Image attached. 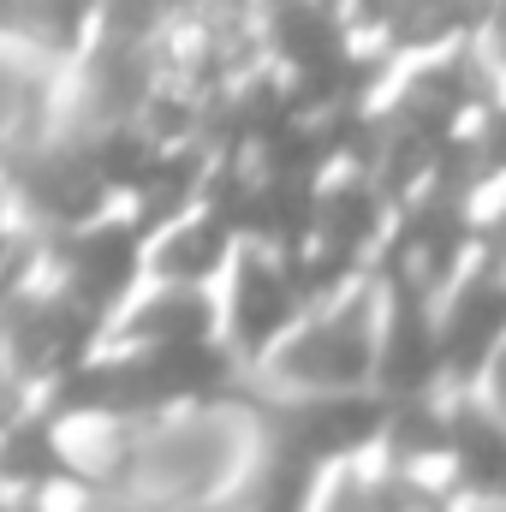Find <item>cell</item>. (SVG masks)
I'll return each mask as SVG.
<instances>
[{"label": "cell", "instance_id": "1", "mask_svg": "<svg viewBox=\"0 0 506 512\" xmlns=\"http://www.w3.org/2000/svg\"><path fill=\"white\" fill-rule=\"evenodd\" d=\"M286 304H292L286 280H280L274 268H262V262H245L239 292H233V328H239L251 346H262V340L286 322Z\"/></svg>", "mask_w": 506, "mask_h": 512}, {"label": "cell", "instance_id": "2", "mask_svg": "<svg viewBox=\"0 0 506 512\" xmlns=\"http://www.w3.org/2000/svg\"><path fill=\"white\" fill-rule=\"evenodd\" d=\"M227 251V233L215 227V221H191V227H179L167 245H161V274H179V280H197V274H209L215 262Z\"/></svg>", "mask_w": 506, "mask_h": 512}]
</instances>
